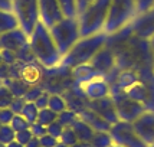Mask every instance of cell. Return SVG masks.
<instances>
[{
	"label": "cell",
	"mask_w": 154,
	"mask_h": 147,
	"mask_svg": "<svg viewBox=\"0 0 154 147\" xmlns=\"http://www.w3.org/2000/svg\"><path fill=\"white\" fill-rule=\"evenodd\" d=\"M29 45L32 48L38 62L42 67L54 68L60 64L62 55L59 54L49 29L42 22L36 25L35 30L29 36Z\"/></svg>",
	"instance_id": "cell-1"
},
{
	"label": "cell",
	"mask_w": 154,
	"mask_h": 147,
	"mask_svg": "<svg viewBox=\"0 0 154 147\" xmlns=\"http://www.w3.org/2000/svg\"><path fill=\"white\" fill-rule=\"evenodd\" d=\"M107 38L108 35L105 32H100V33L91 35V36L81 38L72 46V49L62 58L60 64L63 67L71 68V69L78 67V65H82V64H89L91 59L95 56V54L105 46Z\"/></svg>",
	"instance_id": "cell-2"
},
{
	"label": "cell",
	"mask_w": 154,
	"mask_h": 147,
	"mask_svg": "<svg viewBox=\"0 0 154 147\" xmlns=\"http://www.w3.org/2000/svg\"><path fill=\"white\" fill-rule=\"evenodd\" d=\"M109 5L111 0H94L82 13L78 14L81 38L104 32Z\"/></svg>",
	"instance_id": "cell-3"
},
{
	"label": "cell",
	"mask_w": 154,
	"mask_h": 147,
	"mask_svg": "<svg viewBox=\"0 0 154 147\" xmlns=\"http://www.w3.org/2000/svg\"><path fill=\"white\" fill-rule=\"evenodd\" d=\"M49 32L54 38L56 48L62 55V58L72 49L75 43L81 39L79 22L78 17H63L56 25L49 29Z\"/></svg>",
	"instance_id": "cell-4"
},
{
	"label": "cell",
	"mask_w": 154,
	"mask_h": 147,
	"mask_svg": "<svg viewBox=\"0 0 154 147\" xmlns=\"http://www.w3.org/2000/svg\"><path fill=\"white\" fill-rule=\"evenodd\" d=\"M137 16V0H111L104 32L111 35L131 23Z\"/></svg>",
	"instance_id": "cell-5"
},
{
	"label": "cell",
	"mask_w": 154,
	"mask_h": 147,
	"mask_svg": "<svg viewBox=\"0 0 154 147\" xmlns=\"http://www.w3.org/2000/svg\"><path fill=\"white\" fill-rule=\"evenodd\" d=\"M13 13L17 17L19 26L25 30L27 36H30L35 30L39 19V0H14Z\"/></svg>",
	"instance_id": "cell-6"
},
{
	"label": "cell",
	"mask_w": 154,
	"mask_h": 147,
	"mask_svg": "<svg viewBox=\"0 0 154 147\" xmlns=\"http://www.w3.org/2000/svg\"><path fill=\"white\" fill-rule=\"evenodd\" d=\"M111 97L114 100L115 110L118 114V118L121 121H127V123H133L137 120L144 111H147V108L144 107L141 102L130 98L127 94L121 89L111 87Z\"/></svg>",
	"instance_id": "cell-7"
},
{
	"label": "cell",
	"mask_w": 154,
	"mask_h": 147,
	"mask_svg": "<svg viewBox=\"0 0 154 147\" xmlns=\"http://www.w3.org/2000/svg\"><path fill=\"white\" fill-rule=\"evenodd\" d=\"M109 134L112 137L114 144L120 147H148L135 133L133 124L127 121L120 120L112 124L109 128Z\"/></svg>",
	"instance_id": "cell-8"
},
{
	"label": "cell",
	"mask_w": 154,
	"mask_h": 147,
	"mask_svg": "<svg viewBox=\"0 0 154 147\" xmlns=\"http://www.w3.org/2000/svg\"><path fill=\"white\" fill-rule=\"evenodd\" d=\"M130 98L141 102L148 111H154V80H138L124 91Z\"/></svg>",
	"instance_id": "cell-9"
},
{
	"label": "cell",
	"mask_w": 154,
	"mask_h": 147,
	"mask_svg": "<svg viewBox=\"0 0 154 147\" xmlns=\"http://www.w3.org/2000/svg\"><path fill=\"white\" fill-rule=\"evenodd\" d=\"M63 17L65 16L58 0H39V19L48 29H51Z\"/></svg>",
	"instance_id": "cell-10"
},
{
	"label": "cell",
	"mask_w": 154,
	"mask_h": 147,
	"mask_svg": "<svg viewBox=\"0 0 154 147\" xmlns=\"http://www.w3.org/2000/svg\"><path fill=\"white\" fill-rule=\"evenodd\" d=\"M135 133L148 147L154 143V111H144L133 123Z\"/></svg>",
	"instance_id": "cell-11"
},
{
	"label": "cell",
	"mask_w": 154,
	"mask_h": 147,
	"mask_svg": "<svg viewBox=\"0 0 154 147\" xmlns=\"http://www.w3.org/2000/svg\"><path fill=\"white\" fill-rule=\"evenodd\" d=\"M89 64L94 67V69L98 72V75L104 78V77H107L108 74L117 67L115 54L105 45L102 49H100V51L95 54V56L91 59Z\"/></svg>",
	"instance_id": "cell-12"
},
{
	"label": "cell",
	"mask_w": 154,
	"mask_h": 147,
	"mask_svg": "<svg viewBox=\"0 0 154 147\" xmlns=\"http://www.w3.org/2000/svg\"><path fill=\"white\" fill-rule=\"evenodd\" d=\"M88 108H91L94 113L101 115V117L105 121H108L111 126L115 124L117 121H120L118 114H117V110H115L114 100H112L111 95L104 97V98H100V100L88 101Z\"/></svg>",
	"instance_id": "cell-13"
},
{
	"label": "cell",
	"mask_w": 154,
	"mask_h": 147,
	"mask_svg": "<svg viewBox=\"0 0 154 147\" xmlns=\"http://www.w3.org/2000/svg\"><path fill=\"white\" fill-rule=\"evenodd\" d=\"M131 26L135 36L143 39H150L154 35V9L147 13L137 14L131 22Z\"/></svg>",
	"instance_id": "cell-14"
},
{
	"label": "cell",
	"mask_w": 154,
	"mask_h": 147,
	"mask_svg": "<svg viewBox=\"0 0 154 147\" xmlns=\"http://www.w3.org/2000/svg\"><path fill=\"white\" fill-rule=\"evenodd\" d=\"M27 43H29V36L25 33V30L22 27H16L13 30H9V32L0 35V45L3 49L16 52Z\"/></svg>",
	"instance_id": "cell-15"
},
{
	"label": "cell",
	"mask_w": 154,
	"mask_h": 147,
	"mask_svg": "<svg viewBox=\"0 0 154 147\" xmlns=\"http://www.w3.org/2000/svg\"><path fill=\"white\" fill-rule=\"evenodd\" d=\"M81 87L84 89V94L88 98V101L100 100V98L111 95V85L102 77H98V78L89 81V82L81 85Z\"/></svg>",
	"instance_id": "cell-16"
},
{
	"label": "cell",
	"mask_w": 154,
	"mask_h": 147,
	"mask_svg": "<svg viewBox=\"0 0 154 147\" xmlns=\"http://www.w3.org/2000/svg\"><path fill=\"white\" fill-rule=\"evenodd\" d=\"M43 77V67L39 62H32V64H23L22 72H20V80L25 81L27 85H38L42 81Z\"/></svg>",
	"instance_id": "cell-17"
},
{
	"label": "cell",
	"mask_w": 154,
	"mask_h": 147,
	"mask_svg": "<svg viewBox=\"0 0 154 147\" xmlns=\"http://www.w3.org/2000/svg\"><path fill=\"white\" fill-rule=\"evenodd\" d=\"M78 117H79L81 120L85 121L87 124H89L95 131H109V128H111V124L108 121H105L101 115L94 113L91 108H88V107L84 108L82 111H79Z\"/></svg>",
	"instance_id": "cell-18"
},
{
	"label": "cell",
	"mask_w": 154,
	"mask_h": 147,
	"mask_svg": "<svg viewBox=\"0 0 154 147\" xmlns=\"http://www.w3.org/2000/svg\"><path fill=\"white\" fill-rule=\"evenodd\" d=\"M71 74H72V78H74L75 84H78V85H84V84H87V82L100 77L91 64H82V65L72 68Z\"/></svg>",
	"instance_id": "cell-19"
},
{
	"label": "cell",
	"mask_w": 154,
	"mask_h": 147,
	"mask_svg": "<svg viewBox=\"0 0 154 147\" xmlns=\"http://www.w3.org/2000/svg\"><path fill=\"white\" fill-rule=\"evenodd\" d=\"M140 78H141L140 74L133 71V69H120V72L117 75V80H115V82L111 87L121 89V91H127L128 88L131 85H134Z\"/></svg>",
	"instance_id": "cell-20"
},
{
	"label": "cell",
	"mask_w": 154,
	"mask_h": 147,
	"mask_svg": "<svg viewBox=\"0 0 154 147\" xmlns=\"http://www.w3.org/2000/svg\"><path fill=\"white\" fill-rule=\"evenodd\" d=\"M71 127L74 128V131H75V134H76V137H78L79 141L91 143V140H92V137H94V134H95V130L91 127L89 124H87L85 121L81 120L79 117H78Z\"/></svg>",
	"instance_id": "cell-21"
},
{
	"label": "cell",
	"mask_w": 154,
	"mask_h": 147,
	"mask_svg": "<svg viewBox=\"0 0 154 147\" xmlns=\"http://www.w3.org/2000/svg\"><path fill=\"white\" fill-rule=\"evenodd\" d=\"M16 27H20L16 14L13 12L0 10V35L9 32V30H13Z\"/></svg>",
	"instance_id": "cell-22"
},
{
	"label": "cell",
	"mask_w": 154,
	"mask_h": 147,
	"mask_svg": "<svg viewBox=\"0 0 154 147\" xmlns=\"http://www.w3.org/2000/svg\"><path fill=\"white\" fill-rule=\"evenodd\" d=\"M3 84L6 85L9 92L12 94V97H23L26 94V91L29 89V87H30V85H27L25 81L12 80V78H6L3 81Z\"/></svg>",
	"instance_id": "cell-23"
},
{
	"label": "cell",
	"mask_w": 154,
	"mask_h": 147,
	"mask_svg": "<svg viewBox=\"0 0 154 147\" xmlns=\"http://www.w3.org/2000/svg\"><path fill=\"white\" fill-rule=\"evenodd\" d=\"M48 108L52 110V111L56 114H60V113H63L65 110H68L66 101H65V98L62 97V94H51Z\"/></svg>",
	"instance_id": "cell-24"
},
{
	"label": "cell",
	"mask_w": 154,
	"mask_h": 147,
	"mask_svg": "<svg viewBox=\"0 0 154 147\" xmlns=\"http://www.w3.org/2000/svg\"><path fill=\"white\" fill-rule=\"evenodd\" d=\"M112 144H114V141H112L109 131H95L94 137L91 140L92 147H111Z\"/></svg>",
	"instance_id": "cell-25"
},
{
	"label": "cell",
	"mask_w": 154,
	"mask_h": 147,
	"mask_svg": "<svg viewBox=\"0 0 154 147\" xmlns=\"http://www.w3.org/2000/svg\"><path fill=\"white\" fill-rule=\"evenodd\" d=\"M16 59L19 62H23V64H32V62H38L36 56H35L33 51L30 45L27 43L25 46H22L19 51H16Z\"/></svg>",
	"instance_id": "cell-26"
},
{
	"label": "cell",
	"mask_w": 154,
	"mask_h": 147,
	"mask_svg": "<svg viewBox=\"0 0 154 147\" xmlns=\"http://www.w3.org/2000/svg\"><path fill=\"white\" fill-rule=\"evenodd\" d=\"M20 115H23L29 124L36 123L38 121V115H39V108L35 105V102H26L23 110H22V113H20Z\"/></svg>",
	"instance_id": "cell-27"
},
{
	"label": "cell",
	"mask_w": 154,
	"mask_h": 147,
	"mask_svg": "<svg viewBox=\"0 0 154 147\" xmlns=\"http://www.w3.org/2000/svg\"><path fill=\"white\" fill-rule=\"evenodd\" d=\"M65 17H78L76 0H58Z\"/></svg>",
	"instance_id": "cell-28"
},
{
	"label": "cell",
	"mask_w": 154,
	"mask_h": 147,
	"mask_svg": "<svg viewBox=\"0 0 154 147\" xmlns=\"http://www.w3.org/2000/svg\"><path fill=\"white\" fill-rule=\"evenodd\" d=\"M58 120V114L54 113L52 110L49 108H43V110H39V115H38V123L48 127L49 124H52L54 121Z\"/></svg>",
	"instance_id": "cell-29"
},
{
	"label": "cell",
	"mask_w": 154,
	"mask_h": 147,
	"mask_svg": "<svg viewBox=\"0 0 154 147\" xmlns=\"http://www.w3.org/2000/svg\"><path fill=\"white\" fill-rule=\"evenodd\" d=\"M14 140H16V131L9 124L2 126L0 127V143L6 146V144H9V143H12Z\"/></svg>",
	"instance_id": "cell-30"
},
{
	"label": "cell",
	"mask_w": 154,
	"mask_h": 147,
	"mask_svg": "<svg viewBox=\"0 0 154 147\" xmlns=\"http://www.w3.org/2000/svg\"><path fill=\"white\" fill-rule=\"evenodd\" d=\"M76 118H78V114L75 113L74 110H69V108L65 110L63 113L58 114V121H59L63 127H71Z\"/></svg>",
	"instance_id": "cell-31"
},
{
	"label": "cell",
	"mask_w": 154,
	"mask_h": 147,
	"mask_svg": "<svg viewBox=\"0 0 154 147\" xmlns=\"http://www.w3.org/2000/svg\"><path fill=\"white\" fill-rule=\"evenodd\" d=\"M59 141H62L63 144H66V146H69V147H72L79 140H78V137H76V134H75L74 128L72 127H65L63 128V131H62V136H60Z\"/></svg>",
	"instance_id": "cell-32"
},
{
	"label": "cell",
	"mask_w": 154,
	"mask_h": 147,
	"mask_svg": "<svg viewBox=\"0 0 154 147\" xmlns=\"http://www.w3.org/2000/svg\"><path fill=\"white\" fill-rule=\"evenodd\" d=\"M9 126L13 128L16 133L23 131V130H27V128L30 127V124L27 123V120L23 117V115H20V114H14L13 120L10 121V124H9Z\"/></svg>",
	"instance_id": "cell-33"
},
{
	"label": "cell",
	"mask_w": 154,
	"mask_h": 147,
	"mask_svg": "<svg viewBox=\"0 0 154 147\" xmlns=\"http://www.w3.org/2000/svg\"><path fill=\"white\" fill-rule=\"evenodd\" d=\"M43 91H45V89L42 88L40 84H38V85H30L29 89L26 91V94L23 95V98H25L26 102H35V101L38 100V97H40V94L43 92Z\"/></svg>",
	"instance_id": "cell-34"
},
{
	"label": "cell",
	"mask_w": 154,
	"mask_h": 147,
	"mask_svg": "<svg viewBox=\"0 0 154 147\" xmlns=\"http://www.w3.org/2000/svg\"><path fill=\"white\" fill-rule=\"evenodd\" d=\"M63 128H65V127L60 124L59 121L56 120V121H54L52 124H49V126L46 127V130H48V134H51L52 137H55V139H58V140H59L60 136H62Z\"/></svg>",
	"instance_id": "cell-35"
},
{
	"label": "cell",
	"mask_w": 154,
	"mask_h": 147,
	"mask_svg": "<svg viewBox=\"0 0 154 147\" xmlns=\"http://www.w3.org/2000/svg\"><path fill=\"white\" fill-rule=\"evenodd\" d=\"M25 104H26V101H25L23 97H13L12 101H10L9 108H10L14 114H20L22 110H23V107H25Z\"/></svg>",
	"instance_id": "cell-36"
},
{
	"label": "cell",
	"mask_w": 154,
	"mask_h": 147,
	"mask_svg": "<svg viewBox=\"0 0 154 147\" xmlns=\"http://www.w3.org/2000/svg\"><path fill=\"white\" fill-rule=\"evenodd\" d=\"M154 9V0H137V14L147 13Z\"/></svg>",
	"instance_id": "cell-37"
},
{
	"label": "cell",
	"mask_w": 154,
	"mask_h": 147,
	"mask_svg": "<svg viewBox=\"0 0 154 147\" xmlns=\"http://www.w3.org/2000/svg\"><path fill=\"white\" fill-rule=\"evenodd\" d=\"M13 117H14V113L9 107L0 108V124H2V126L10 124V121L13 120Z\"/></svg>",
	"instance_id": "cell-38"
},
{
	"label": "cell",
	"mask_w": 154,
	"mask_h": 147,
	"mask_svg": "<svg viewBox=\"0 0 154 147\" xmlns=\"http://www.w3.org/2000/svg\"><path fill=\"white\" fill-rule=\"evenodd\" d=\"M0 55H2V59H3V62L5 64H7V65H12V64H14L16 62V52H13V51H9V49H0Z\"/></svg>",
	"instance_id": "cell-39"
},
{
	"label": "cell",
	"mask_w": 154,
	"mask_h": 147,
	"mask_svg": "<svg viewBox=\"0 0 154 147\" xmlns=\"http://www.w3.org/2000/svg\"><path fill=\"white\" fill-rule=\"evenodd\" d=\"M32 137H33V134H32V131H30V128L16 133V141H19L20 144H23V146H26L27 143L30 141Z\"/></svg>",
	"instance_id": "cell-40"
},
{
	"label": "cell",
	"mask_w": 154,
	"mask_h": 147,
	"mask_svg": "<svg viewBox=\"0 0 154 147\" xmlns=\"http://www.w3.org/2000/svg\"><path fill=\"white\" fill-rule=\"evenodd\" d=\"M29 128H30V131H32V134H33V137H38V139H40L42 136H45V134L48 133L46 127L42 126V124H39L38 121H36V123H32Z\"/></svg>",
	"instance_id": "cell-41"
},
{
	"label": "cell",
	"mask_w": 154,
	"mask_h": 147,
	"mask_svg": "<svg viewBox=\"0 0 154 147\" xmlns=\"http://www.w3.org/2000/svg\"><path fill=\"white\" fill-rule=\"evenodd\" d=\"M49 97L51 94L48 91H43L40 94V97H38V100L35 101V105L39 108V110H43V108H48V104H49Z\"/></svg>",
	"instance_id": "cell-42"
},
{
	"label": "cell",
	"mask_w": 154,
	"mask_h": 147,
	"mask_svg": "<svg viewBox=\"0 0 154 147\" xmlns=\"http://www.w3.org/2000/svg\"><path fill=\"white\" fill-rule=\"evenodd\" d=\"M40 140V146L42 147H55L56 144H58V139H55V137H52L51 134H45V136H42L39 139Z\"/></svg>",
	"instance_id": "cell-43"
},
{
	"label": "cell",
	"mask_w": 154,
	"mask_h": 147,
	"mask_svg": "<svg viewBox=\"0 0 154 147\" xmlns=\"http://www.w3.org/2000/svg\"><path fill=\"white\" fill-rule=\"evenodd\" d=\"M92 2H94V0H76V10H78V14L82 13Z\"/></svg>",
	"instance_id": "cell-44"
},
{
	"label": "cell",
	"mask_w": 154,
	"mask_h": 147,
	"mask_svg": "<svg viewBox=\"0 0 154 147\" xmlns=\"http://www.w3.org/2000/svg\"><path fill=\"white\" fill-rule=\"evenodd\" d=\"M6 78H9V65L2 62L0 64V81H5Z\"/></svg>",
	"instance_id": "cell-45"
},
{
	"label": "cell",
	"mask_w": 154,
	"mask_h": 147,
	"mask_svg": "<svg viewBox=\"0 0 154 147\" xmlns=\"http://www.w3.org/2000/svg\"><path fill=\"white\" fill-rule=\"evenodd\" d=\"M0 10L13 12V2L12 0H0Z\"/></svg>",
	"instance_id": "cell-46"
},
{
	"label": "cell",
	"mask_w": 154,
	"mask_h": 147,
	"mask_svg": "<svg viewBox=\"0 0 154 147\" xmlns=\"http://www.w3.org/2000/svg\"><path fill=\"white\" fill-rule=\"evenodd\" d=\"M25 147H40V140L38 139V137H32L30 141H29Z\"/></svg>",
	"instance_id": "cell-47"
},
{
	"label": "cell",
	"mask_w": 154,
	"mask_h": 147,
	"mask_svg": "<svg viewBox=\"0 0 154 147\" xmlns=\"http://www.w3.org/2000/svg\"><path fill=\"white\" fill-rule=\"evenodd\" d=\"M150 42V49H151V58H153V68H154V35L148 39Z\"/></svg>",
	"instance_id": "cell-48"
},
{
	"label": "cell",
	"mask_w": 154,
	"mask_h": 147,
	"mask_svg": "<svg viewBox=\"0 0 154 147\" xmlns=\"http://www.w3.org/2000/svg\"><path fill=\"white\" fill-rule=\"evenodd\" d=\"M72 147H92L91 143H84V141H78L76 144H74Z\"/></svg>",
	"instance_id": "cell-49"
},
{
	"label": "cell",
	"mask_w": 154,
	"mask_h": 147,
	"mask_svg": "<svg viewBox=\"0 0 154 147\" xmlns=\"http://www.w3.org/2000/svg\"><path fill=\"white\" fill-rule=\"evenodd\" d=\"M6 147H25L23 144H20L19 141H12V143H9V144H6Z\"/></svg>",
	"instance_id": "cell-50"
},
{
	"label": "cell",
	"mask_w": 154,
	"mask_h": 147,
	"mask_svg": "<svg viewBox=\"0 0 154 147\" xmlns=\"http://www.w3.org/2000/svg\"><path fill=\"white\" fill-rule=\"evenodd\" d=\"M55 147H69V146H66V144H63L62 141H58V144H56Z\"/></svg>",
	"instance_id": "cell-51"
},
{
	"label": "cell",
	"mask_w": 154,
	"mask_h": 147,
	"mask_svg": "<svg viewBox=\"0 0 154 147\" xmlns=\"http://www.w3.org/2000/svg\"><path fill=\"white\" fill-rule=\"evenodd\" d=\"M2 62H3V59H2V55H0V64H2Z\"/></svg>",
	"instance_id": "cell-52"
},
{
	"label": "cell",
	"mask_w": 154,
	"mask_h": 147,
	"mask_svg": "<svg viewBox=\"0 0 154 147\" xmlns=\"http://www.w3.org/2000/svg\"><path fill=\"white\" fill-rule=\"evenodd\" d=\"M0 147H6V146H5V144H2V143H0Z\"/></svg>",
	"instance_id": "cell-53"
},
{
	"label": "cell",
	"mask_w": 154,
	"mask_h": 147,
	"mask_svg": "<svg viewBox=\"0 0 154 147\" xmlns=\"http://www.w3.org/2000/svg\"><path fill=\"white\" fill-rule=\"evenodd\" d=\"M150 147H154V143H153V144H151V146H150Z\"/></svg>",
	"instance_id": "cell-54"
},
{
	"label": "cell",
	"mask_w": 154,
	"mask_h": 147,
	"mask_svg": "<svg viewBox=\"0 0 154 147\" xmlns=\"http://www.w3.org/2000/svg\"><path fill=\"white\" fill-rule=\"evenodd\" d=\"M0 127H2V124H0Z\"/></svg>",
	"instance_id": "cell-55"
},
{
	"label": "cell",
	"mask_w": 154,
	"mask_h": 147,
	"mask_svg": "<svg viewBox=\"0 0 154 147\" xmlns=\"http://www.w3.org/2000/svg\"><path fill=\"white\" fill-rule=\"evenodd\" d=\"M12 2H14V0H12Z\"/></svg>",
	"instance_id": "cell-56"
},
{
	"label": "cell",
	"mask_w": 154,
	"mask_h": 147,
	"mask_svg": "<svg viewBox=\"0 0 154 147\" xmlns=\"http://www.w3.org/2000/svg\"><path fill=\"white\" fill-rule=\"evenodd\" d=\"M40 147H42V146H40Z\"/></svg>",
	"instance_id": "cell-57"
}]
</instances>
